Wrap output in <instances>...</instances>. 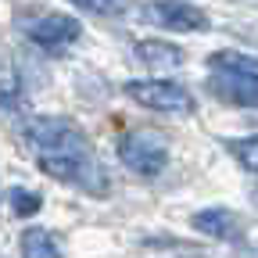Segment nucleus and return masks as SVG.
<instances>
[{"label": "nucleus", "mask_w": 258, "mask_h": 258, "mask_svg": "<svg viewBox=\"0 0 258 258\" xmlns=\"http://www.w3.org/2000/svg\"><path fill=\"white\" fill-rule=\"evenodd\" d=\"M25 144L32 147L36 158H57V154H83L90 151L86 133L69 122V118H57V115H40V118H29L25 122Z\"/></svg>", "instance_id": "f257e3e1"}, {"label": "nucleus", "mask_w": 258, "mask_h": 258, "mask_svg": "<svg viewBox=\"0 0 258 258\" xmlns=\"http://www.w3.org/2000/svg\"><path fill=\"white\" fill-rule=\"evenodd\" d=\"M118 158L129 172L151 179L169 165V144L154 129H133V133H125L118 140Z\"/></svg>", "instance_id": "f03ea898"}, {"label": "nucleus", "mask_w": 258, "mask_h": 258, "mask_svg": "<svg viewBox=\"0 0 258 258\" xmlns=\"http://www.w3.org/2000/svg\"><path fill=\"white\" fill-rule=\"evenodd\" d=\"M125 93L140 108H151V111H165V115L194 111V93L172 79H133V83H125Z\"/></svg>", "instance_id": "7ed1b4c3"}, {"label": "nucleus", "mask_w": 258, "mask_h": 258, "mask_svg": "<svg viewBox=\"0 0 258 258\" xmlns=\"http://www.w3.org/2000/svg\"><path fill=\"white\" fill-rule=\"evenodd\" d=\"M144 18L158 29L169 32H208V15L201 8L186 4V0H151L144 8Z\"/></svg>", "instance_id": "20e7f679"}, {"label": "nucleus", "mask_w": 258, "mask_h": 258, "mask_svg": "<svg viewBox=\"0 0 258 258\" xmlns=\"http://www.w3.org/2000/svg\"><path fill=\"white\" fill-rule=\"evenodd\" d=\"M79 32H83L79 22L69 18V15H40V18L25 22V36L36 43V47L50 50V54H64V50L79 40Z\"/></svg>", "instance_id": "39448f33"}, {"label": "nucleus", "mask_w": 258, "mask_h": 258, "mask_svg": "<svg viewBox=\"0 0 258 258\" xmlns=\"http://www.w3.org/2000/svg\"><path fill=\"white\" fill-rule=\"evenodd\" d=\"M212 97L233 108H258V79L251 76H230V72H212L208 79Z\"/></svg>", "instance_id": "423d86ee"}, {"label": "nucleus", "mask_w": 258, "mask_h": 258, "mask_svg": "<svg viewBox=\"0 0 258 258\" xmlns=\"http://www.w3.org/2000/svg\"><path fill=\"white\" fill-rule=\"evenodd\" d=\"M190 226H194L198 233H205V237H215V240H233V237H237V230H240V219H237L230 208L215 205V208H205V212H194V215H190Z\"/></svg>", "instance_id": "0eeeda50"}, {"label": "nucleus", "mask_w": 258, "mask_h": 258, "mask_svg": "<svg viewBox=\"0 0 258 258\" xmlns=\"http://www.w3.org/2000/svg\"><path fill=\"white\" fill-rule=\"evenodd\" d=\"M133 50H137V61L151 72H172L183 64V50L176 43H165V40H140Z\"/></svg>", "instance_id": "6e6552de"}, {"label": "nucleus", "mask_w": 258, "mask_h": 258, "mask_svg": "<svg viewBox=\"0 0 258 258\" xmlns=\"http://www.w3.org/2000/svg\"><path fill=\"white\" fill-rule=\"evenodd\" d=\"M22 258H61V244L50 230L29 226L22 233Z\"/></svg>", "instance_id": "1a4fd4ad"}, {"label": "nucleus", "mask_w": 258, "mask_h": 258, "mask_svg": "<svg viewBox=\"0 0 258 258\" xmlns=\"http://www.w3.org/2000/svg\"><path fill=\"white\" fill-rule=\"evenodd\" d=\"M212 72H230V76H251L258 79V57L251 54H240V50H219L208 57Z\"/></svg>", "instance_id": "9d476101"}, {"label": "nucleus", "mask_w": 258, "mask_h": 258, "mask_svg": "<svg viewBox=\"0 0 258 258\" xmlns=\"http://www.w3.org/2000/svg\"><path fill=\"white\" fill-rule=\"evenodd\" d=\"M79 11H90V15H101V18H118L133 8V0H69Z\"/></svg>", "instance_id": "9b49d317"}, {"label": "nucleus", "mask_w": 258, "mask_h": 258, "mask_svg": "<svg viewBox=\"0 0 258 258\" xmlns=\"http://www.w3.org/2000/svg\"><path fill=\"white\" fill-rule=\"evenodd\" d=\"M226 151H230L240 165L247 169V172H254L258 176V137H240V140H230L226 144Z\"/></svg>", "instance_id": "f8f14e48"}, {"label": "nucleus", "mask_w": 258, "mask_h": 258, "mask_svg": "<svg viewBox=\"0 0 258 258\" xmlns=\"http://www.w3.org/2000/svg\"><path fill=\"white\" fill-rule=\"evenodd\" d=\"M8 201H11L15 215H36L40 212V194H32V190H11Z\"/></svg>", "instance_id": "ddd939ff"}, {"label": "nucleus", "mask_w": 258, "mask_h": 258, "mask_svg": "<svg viewBox=\"0 0 258 258\" xmlns=\"http://www.w3.org/2000/svg\"><path fill=\"white\" fill-rule=\"evenodd\" d=\"M251 198H254V205H258V186H254V190H251Z\"/></svg>", "instance_id": "4468645a"}, {"label": "nucleus", "mask_w": 258, "mask_h": 258, "mask_svg": "<svg viewBox=\"0 0 258 258\" xmlns=\"http://www.w3.org/2000/svg\"><path fill=\"white\" fill-rule=\"evenodd\" d=\"M186 258H205V254H186Z\"/></svg>", "instance_id": "2eb2a0df"}]
</instances>
